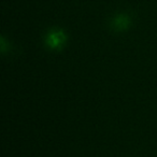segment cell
<instances>
[{
    "label": "cell",
    "instance_id": "cell-1",
    "mask_svg": "<svg viewBox=\"0 0 157 157\" xmlns=\"http://www.w3.org/2000/svg\"><path fill=\"white\" fill-rule=\"evenodd\" d=\"M44 41L51 50H60L67 41V35L63 29L53 28L48 31Z\"/></svg>",
    "mask_w": 157,
    "mask_h": 157
},
{
    "label": "cell",
    "instance_id": "cell-2",
    "mask_svg": "<svg viewBox=\"0 0 157 157\" xmlns=\"http://www.w3.org/2000/svg\"><path fill=\"white\" fill-rule=\"evenodd\" d=\"M131 17L127 13H117L111 18V27L115 31H124L130 27Z\"/></svg>",
    "mask_w": 157,
    "mask_h": 157
}]
</instances>
